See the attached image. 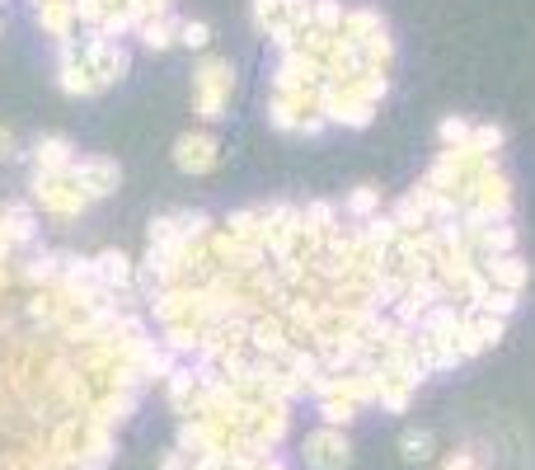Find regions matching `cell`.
<instances>
[{
  "label": "cell",
  "instance_id": "obj_19",
  "mask_svg": "<svg viewBox=\"0 0 535 470\" xmlns=\"http://www.w3.org/2000/svg\"><path fill=\"white\" fill-rule=\"evenodd\" d=\"M10 151H15V132L0 127V160H10Z\"/></svg>",
  "mask_w": 535,
  "mask_h": 470
},
{
  "label": "cell",
  "instance_id": "obj_1",
  "mask_svg": "<svg viewBox=\"0 0 535 470\" xmlns=\"http://www.w3.org/2000/svg\"><path fill=\"white\" fill-rule=\"evenodd\" d=\"M127 76V47L118 38H80V43L62 47V62H57V80L66 94L90 99V94L108 90Z\"/></svg>",
  "mask_w": 535,
  "mask_h": 470
},
{
  "label": "cell",
  "instance_id": "obj_6",
  "mask_svg": "<svg viewBox=\"0 0 535 470\" xmlns=\"http://www.w3.org/2000/svg\"><path fill=\"white\" fill-rule=\"evenodd\" d=\"M301 456H306L310 470H348L352 466V447H348V438H343V428H334V423L315 428V433L301 442Z\"/></svg>",
  "mask_w": 535,
  "mask_h": 470
},
{
  "label": "cell",
  "instance_id": "obj_4",
  "mask_svg": "<svg viewBox=\"0 0 535 470\" xmlns=\"http://www.w3.org/2000/svg\"><path fill=\"white\" fill-rule=\"evenodd\" d=\"M230 94H235V71L226 57H207L193 71V99H198V118L202 123H221L230 109Z\"/></svg>",
  "mask_w": 535,
  "mask_h": 470
},
{
  "label": "cell",
  "instance_id": "obj_3",
  "mask_svg": "<svg viewBox=\"0 0 535 470\" xmlns=\"http://www.w3.org/2000/svg\"><path fill=\"white\" fill-rule=\"evenodd\" d=\"M310 5L315 0H254V24L268 43L282 52L301 38V29L310 24Z\"/></svg>",
  "mask_w": 535,
  "mask_h": 470
},
{
  "label": "cell",
  "instance_id": "obj_8",
  "mask_svg": "<svg viewBox=\"0 0 535 470\" xmlns=\"http://www.w3.org/2000/svg\"><path fill=\"white\" fill-rule=\"evenodd\" d=\"M216 160H221V141L212 132H184L174 141V165L184 174H207L216 170Z\"/></svg>",
  "mask_w": 535,
  "mask_h": 470
},
{
  "label": "cell",
  "instance_id": "obj_18",
  "mask_svg": "<svg viewBox=\"0 0 535 470\" xmlns=\"http://www.w3.org/2000/svg\"><path fill=\"white\" fill-rule=\"evenodd\" d=\"M442 470H484V456L474 452V447H460V452H451L442 461Z\"/></svg>",
  "mask_w": 535,
  "mask_h": 470
},
{
  "label": "cell",
  "instance_id": "obj_2",
  "mask_svg": "<svg viewBox=\"0 0 535 470\" xmlns=\"http://www.w3.org/2000/svg\"><path fill=\"white\" fill-rule=\"evenodd\" d=\"M460 217L470 221H512V179L503 174V165H489L470 184V193L460 198Z\"/></svg>",
  "mask_w": 535,
  "mask_h": 470
},
{
  "label": "cell",
  "instance_id": "obj_9",
  "mask_svg": "<svg viewBox=\"0 0 535 470\" xmlns=\"http://www.w3.org/2000/svg\"><path fill=\"white\" fill-rule=\"evenodd\" d=\"M71 174H76V184L90 193L94 203H99V198H108V193L118 188V179H123L118 160H108V156H76V160H71Z\"/></svg>",
  "mask_w": 535,
  "mask_h": 470
},
{
  "label": "cell",
  "instance_id": "obj_12",
  "mask_svg": "<svg viewBox=\"0 0 535 470\" xmlns=\"http://www.w3.org/2000/svg\"><path fill=\"white\" fill-rule=\"evenodd\" d=\"M137 33H141V43H146V47H155V52H165V47L179 43V19H174V15L165 10V15L146 19V24H141Z\"/></svg>",
  "mask_w": 535,
  "mask_h": 470
},
{
  "label": "cell",
  "instance_id": "obj_10",
  "mask_svg": "<svg viewBox=\"0 0 535 470\" xmlns=\"http://www.w3.org/2000/svg\"><path fill=\"white\" fill-rule=\"evenodd\" d=\"M484 268H489L493 287H503V292H521V287L531 282V264H526L517 250H512V254H493V259H484Z\"/></svg>",
  "mask_w": 535,
  "mask_h": 470
},
{
  "label": "cell",
  "instance_id": "obj_14",
  "mask_svg": "<svg viewBox=\"0 0 535 470\" xmlns=\"http://www.w3.org/2000/svg\"><path fill=\"white\" fill-rule=\"evenodd\" d=\"M179 43L202 52V47L212 43V24H207V19H179Z\"/></svg>",
  "mask_w": 535,
  "mask_h": 470
},
{
  "label": "cell",
  "instance_id": "obj_5",
  "mask_svg": "<svg viewBox=\"0 0 535 470\" xmlns=\"http://www.w3.org/2000/svg\"><path fill=\"white\" fill-rule=\"evenodd\" d=\"M33 203L43 207V212H52V217H80V212H90V193L76 184V174L62 170V174H33Z\"/></svg>",
  "mask_w": 535,
  "mask_h": 470
},
{
  "label": "cell",
  "instance_id": "obj_11",
  "mask_svg": "<svg viewBox=\"0 0 535 470\" xmlns=\"http://www.w3.org/2000/svg\"><path fill=\"white\" fill-rule=\"evenodd\" d=\"M71 160H76V146L66 137H43L33 146V174H62L71 170Z\"/></svg>",
  "mask_w": 535,
  "mask_h": 470
},
{
  "label": "cell",
  "instance_id": "obj_13",
  "mask_svg": "<svg viewBox=\"0 0 535 470\" xmlns=\"http://www.w3.org/2000/svg\"><path fill=\"white\" fill-rule=\"evenodd\" d=\"M343 212H348L352 221H367V217H376V212H381V188H371V184L352 188V193H348V203H343Z\"/></svg>",
  "mask_w": 535,
  "mask_h": 470
},
{
  "label": "cell",
  "instance_id": "obj_7",
  "mask_svg": "<svg viewBox=\"0 0 535 470\" xmlns=\"http://www.w3.org/2000/svg\"><path fill=\"white\" fill-rule=\"evenodd\" d=\"M503 329H507L503 315H493V311H470V306H465V320H460V334H456L460 358L470 362V358H479V353H489V348L503 339Z\"/></svg>",
  "mask_w": 535,
  "mask_h": 470
},
{
  "label": "cell",
  "instance_id": "obj_16",
  "mask_svg": "<svg viewBox=\"0 0 535 470\" xmlns=\"http://www.w3.org/2000/svg\"><path fill=\"white\" fill-rule=\"evenodd\" d=\"M470 132H474L470 118H446V123L437 127V137H442V146H465V141H470Z\"/></svg>",
  "mask_w": 535,
  "mask_h": 470
},
{
  "label": "cell",
  "instance_id": "obj_15",
  "mask_svg": "<svg viewBox=\"0 0 535 470\" xmlns=\"http://www.w3.org/2000/svg\"><path fill=\"white\" fill-rule=\"evenodd\" d=\"M432 447H437V442H432V433H423V428H418V433H404V442H399L404 461H428Z\"/></svg>",
  "mask_w": 535,
  "mask_h": 470
},
{
  "label": "cell",
  "instance_id": "obj_17",
  "mask_svg": "<svg viewBox=\"0 0 535 470\" xmlns=\"http://www.w3.org/2000/svg\"><path fill=\"white\" fill-rule=\"evenodd\" d=\"M470 141L474 146H479V151H493V156H498V151H503V127H493V123H474V132H470Z\"/></svg>",
  "mask_w": 535,
  "mask_h": 470
}]
</instances>
